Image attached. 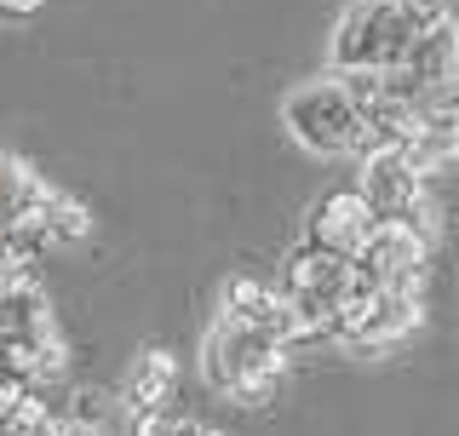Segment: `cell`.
<instances>
[{"instance_id":"5","label":"cell","mask_w":459,"mask_h":436,"mask_svg":"<svg viewBox=\"0 0 459 436\" xmlns=\"http://www.w3.org/2000/svg\"><path fill=\"white\" fill-rule=\"evenodd\" d=\"M413 327H420V293H413V287L356 282L351 304L339 310L333 339L356 344V351H385V344H396L402 333H413Z\"/></svg>"},{"instance_id":"4","label":"cell","mask_w":459,"mask_h":436,"mask_svg":"<svg viewBox=\"0 0 459 436\" xmlns=\"http://www.w3.org/2000/svg\"><path fill=\"white\" fill-rule=\"evenodd\" d=\"M356 293V265L327 247H299L287 258V282H281V299H287V316H293V333L299 339H333L339 327V310L351 304Z\"/></svg>"},{"instance_id":"9","label":"cell","mask_w":459,"mask_h":436,"mask_svg":"<svg viewBox=\"0 0 459 436\" xmlns=\"http://www.w3.org/2000/svg\"><path fill=\"white\" fill-rule=\"evenodd\" d=\"M368 230H373L368 201L356 196V190H333V196L316 201L305 241L310 247H327V253H339V258H356V253H362V241H368Z\"/></svg>"},{"instance_id":"10","label":"cell","mask_w":459,"mask_h":436,"mask_svg":"<svg viewBox=\"0 0 459 436\" xmlns=\"http://www.w3.org/2000/svg\"><path fill=\"white\" fill-rule=\"evenodd\" d=\"M172 385H178V362L167 351H143L126 373V408L133 414H155L172 402Z\"/></svg>"},{"instance_id":"8","label":"cell","mask_w":459,"mask_h":436,"mask_svg":"<svg viewBox=\"0 0 459 436\" xmlns=\"http://www.w3.org/2000/svg\"><path fill=\"white\" fill-rule=\"evenodd\" d=\"M396 161L413 172V179H430V172L459 161V115L454 109H420L396 138Z\"/></svg>"},{"instance_id":"11","label":"cell","mask_w":459,"mask_h":436,"mask_svg":"<svg viewBox=\"0 0 459 436\" xmlns=\"http://www.w3.org/2000/svg\"><path fill=\"white\" fill-rule=\"evenodd\" d=\"M35 6H40V0H0V12H6V18H29Z\"/></svg>"},{"instance_id":"1","label":"cell","mask_w":459,"mask_h":436,"mask_svg":"<svg viewBox=\"0 0 459 436\" xmlns=\"http://www.w3.org/2000/svg\"><path fill=\"white\" fill-rule=\"evenodd\" d=\"M442 18V0H351L333 29V75H391L413 40Z\"/></svg>"},{"instance_id":"7","label":"cell","mask_w":459,"mask_h":436,"mask_svg":"<svg viewBox=\"0 0 459 436\" xmlns=\"http://www.w3.org/2000/svg\"><path fill=\"white\" fill-rule=\"evenodd\" d=\"M356 265V282H373V287H420L425 275V236L420 230H402V224H373L362 253L351 258Z\"/></svg>"},{"instance_id":"3","label":"cell","mask_w":459,"mask_h":436,"mask_svg":"<svg viewBox=\"0 0 459 436\" xmlns=\"http://www.w3.org/2000/svg\"><path fill=\"white\" fill-rule=\"evenodd\" d=\"M281 121H287V133L316 155H351V150H362V133H368L362 92L344 75L293 86V92L281 98Z\"/></svg>"},{"instance_id":"2","label":"cell","mask_w":459,"mask_h":436,"mask_svg":"<svg viewBox=\"0 0 459 436\" xmlns=\"http://www.w3.org/2000/svg\"><path fill=\"white\" fill-rule=\"evenodd\" d=\"M293 333L287 327H264V322H236V316L219 310V322L207 327V339H201V373H207V385L219 390L230 402H258L276 390L281 368H287V351H293Z\"/></svg>"},{"instance_id":"6","label":"cell","mask_w":459,"mask_h":436,"mask_svg":"<svg viewBox=\"0 0 459 436\" xmlns=\"http://www.w3.org/2000/svg\"><path fill=\"white\" fill-rule=\"evenodd\" d=\"M368 172L356 184V196L368 201L373 224H402V230H420L430 224V201H425V179H413L396 155H362Z\"/></svg>"}]
</instances>
